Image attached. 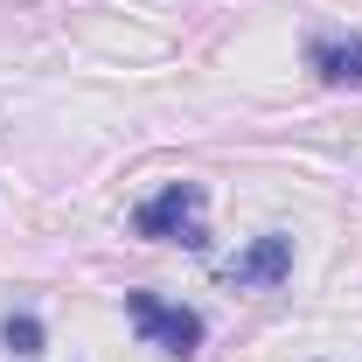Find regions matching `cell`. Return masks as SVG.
I'll list each match as a JSON object with an SVG mask.
<instances>
[{
  "instance_id": "1",
  "label": "cell",
  "mask_w": 362,
  "mask_h": 362,
  "mask_svg": "<svg viewBox=\"0 0 362 362\" xmlns=\"http://www.w3.org/2000/svg\"><path fill=\"white\" fill-rule=\"evenodd\" d=\"M202 181H168L160 195H146L133 209V230L139 237H153V244H188V251H202L209 244V230H202Z\"/></svg>"
},
{
  "instance_id": "2",
  "label": "cell",
  "mask_w": 362,
  "mask_h": 362,
  "mask_svg": "<svg viewBox=\"0 0 362 362\" xmlns=\"http://www.w3.org/2000/svg\"><path fill=\"white\" fill-rule=\"evenodd\" d=\"M126 314H133V327L160 349V356H195V349H202V314L168 307L160 293H126Z\"/></svg>"
},
{
  "instance_id": "3",
  "label": "cell",
  "mask_w": 362,
  "mask_h": 362,
  "mask_svg": "<svg viewBox=\"0 0 362 362\" xmlns=\"http://www.w3.org/2000/svg\"><path fill=\"white\" fill-rule=\"evenodd\" d=\"M293 272V237H279V230H265V237H251L237 258L223 265V286H237V293H251V286H279Z\"/></svg>"
},
{
  "instance_id": "4",
  "label": "cell",
  "mask_w": 362,
  "mask_h": 362,
  "mask_svg": "<svg viewBox=\"0 0 362 362\" xmlns=\"http://www.w3.org/2000/svg\"><path fill=\"white\" fill-rule=\"evenodd\" d=\"M307 70L320 84H362V35H314L307 42Z\"/></svg>"
},
{
  "instance_id": "5",
  "label": "cell",
  "mask_w": 362,
  "mask_h": 362,
  "mask_svg": "<svg viewBox=\"0 0 362 362\" xmlns=\"http://www.w3.org/2000/svg\"><path fill=\"white\" fill-rule=\"evenodd\" d=\"M0 341H7L14 356H42V320L35 314H7L0 320Z\"/></svg>"
}]
</instances>
